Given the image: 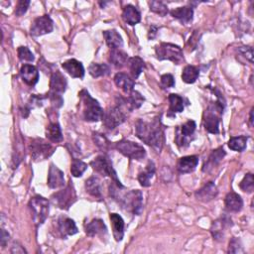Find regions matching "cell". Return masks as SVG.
<instances>
[{
    "label": "cell",
    "mask_w": 254,
    "mask_h": 254,
    "mask_svg": "<svg viewBox=\"0 0 254 254\" xmlns=\"http://www.w3.org/2000/svg\"><path fill=\"white\" fill-rule=\"evenodd\" d=\"M68 82L62 73L56 71L52 73L50 79V92L49 94H55L62 96L67 90Z\"/></svg>",
    "instance_id": "4fadbf2b"
},
{
    "label": "cell",
    "mask_w": 254,
    "mask_h": 254,
    "mask_svg": "<svg viewBox=\"0 0 254 254\" xmlns=\"http://www.w3.org/2000/svg\"><path fill=\"white\" fill-rule=\"evenodd\" d=\"M56 148L42 138H35L30 143L31 157L35 162L43 161L53 155Z\"/></svg>",
    "instance_id": "9c48e42d"
},
{
    "label": "cell",
    "mask_w": 254,
    "mask_h": 254,
    "mask_svg": "<svg viewBox=\"0 0 254 254\" xmlns=\"http://www.w3.org/2000/svg\"><path fill=\"white\" fill-rule=\"evenodd\" d=\"M168 100H169V103H170V107H169V112H170V114L169 115H171V114L175 115L176 113L182 112L184 110L185 106H184L183 98H181L178 95L171 94L170 96H169Z\"/></svg>",
    "instance_id": "d590c367"
},
{
    "label": "cell",
    "mask_w": 254,
    "mask_h": 254,
    "mask_svg": "<svg viewBox=\"0 0 254 254\" xmlns=\"http://www.w3.org/2000/svg\"><path fill=\"white\" fill-rule=\"evenodd\" d=\"M149 7L150 10L162 17L166 16L169 12L167 5H165L163 2L161 1H150L149 2Z\"/></svg>",
    "instance_id": "b9f144b4"
},
{
    "label": "cell",
    "mask_w": 254,
    "mask_h": 254,
    "mask_svg": "<svg viewBox=\"0 0 254 254\" xmlns=\"http://www.w3.org/2000/svg\"><path fill=\"white\" fill-rule=\"evenodd\" d=\"M58 229L63 238L72 236L77 232V227L74 221L69 218H60L58 219Z\"/></svg>",
    "instance_id": "44dd1931"
},
{
    "label": "cell",
    "mask_w": 254,
    "mask_h": 254,
    "mask_svg": "<svg viewBox=\"0 0 254 254\" xmlns=\"http://www.w3.org/2000/svg\"><path fill=\"white\" fill-rule=\"evenodd\" d=\"M161 86L164 89L173 88L175 86V79L171 73H165L161 76Z\"/></svg>",
    "instance_id": "bcb514c9"
},
{
    "label": "cell",
    "mask_w": 254,
    "mask_h": 254,
    "mask_svg": "<svg viewBox=\"0 0 254 254\" xmlns=\"http://www.w3.org/2000/svg\"><path fill=\"white\" fill-rule=\"evenodd\" d=\"M156 57L160 61L168 60L176 65H180L184 62L183 51L179 46L170 43H161L155 48Z\"/></svg>",
    "instance_id": "5b68a950"
},
{
    "label": "cell",
    "mask_w": 254,
    "mask_h": 254,
    "mask_svg": "<svg viewBox=\"0 0 254 254\" xmlns=\"http://www.w3.org/2000/svg\"><path fill=\"white\" fill-rule=\"evenodd\" d=\"M171 15L179 20L182 24H189L194 17V9L192 6L178 7L171 11Z\"/></svg>",
    "instance_id": "4316f807"
},
{
    "label": "cell",
    "mask_w": 254,
    "mask_h": 254,
    "mask_svg": "<svg viewBox=\"0 0 254 254\" xmlns=\"http://www.w3.org/2000/svg\"><path fill=\"white\" fill-rule=\"evenodd\" d=\"M240 189L245 192V193H252L254 190V180H253V175L251 173H248L244 176L243 180L239 184Z\"/></svg>",
    "instance_id": "7bdbcfd3"
},
{
    "label": "cell",
    "mask_w": 254,
    "mask_h": 254,
    "mask_svg": "<svg viewBox=\"0 0 254 254\" xmlns=\"http://www.w3.org/2000/svg\"><path fill=\"white\" fill-rule=\"evenodd\" d=\"M63 69L73 78H82L84 75V68L80 62L71 59L62 64Z\"/></svg>",
    "instance_id": "d6986e66"
},
{
    "label": "cell",
    "mask_w": 254,
    "mask_h": 254,
    "mask_svg": "<svg viewBox=\"0 0 254 254\" xmlns=\"http://www.w3.org/2000/svg\"><path fill=\"white\" fill-rule=\"evenodd\" d=\"M114 82L116 86L121 89L125 94H130L131 92H133V88L135 81L134 79L128 75L127 73H117L114 76Z\"/></svg>",
    "instance_id": "603a6c76"
},
{
    "label": "cell",
    "mask_w": 254,
    "mask_h": 254,
    "mask_svg": "<svg viewBox=\"0 0 254 254\" xmlns=\"http://www.w3.org/2000/svg\"><path fill=\"white\" fill-rule=\"evenodd\" d=\"M128 59V55L119 49H112L109 53V62L117 69L124 67Z\"/></svg>",
    "instance_id": "1f68e13d"
},
{
    "label": "cell",
    "mask_w": 254,
    "mask_h": 254,
    "mask_svg": "<svg viewBox=\"0 0 254 254\" xmlns=\"http://www.w3.org/2000/svg\"><path fill=\"white\" fill-rule=\"evenodd\" d=\"M238 53L242 55L250 63H253V49L250 46H243L238 48Z\"/></svg>",
    "instance_id": "681fc988"
},
{
    "label": "cell",
    "mask_w": 254,
    "mask_h": 254,
    "mask_svg": "<svg viewBox=\"0 0 254 254\" xmlns=\"http://www.w3.org/2000/svg\"><path fill=\"white\" fill-rule=\"evenodd\" d=\"M218 191L216 184L214 182H209L200 190H198L195 196L197 200L203 203H209L213 201L218 196Z\"/></svg>",
    "instance_id": "e0dca14e"
},
{
    "label": "cell",
    "mask_w": 254,
    "mask_h": 254,
    "mask_svg": "<svg viewBox=\"0 0 254 254\" xmlns=\"http://www.w3.org/2000/svg\"><path fill=\"white\" fill-rule=\"evenodd\" d=\"M114 148L122 155L132 160H142L146 156V151L143 146L126 139L116 142L114 144Z\"/></svg>",
    "instance_id": "ba28073f"
},
{
    "label": "cell",
    "mask_w": 254,
    "mask_h": 254,
    "mask_svg": "<svg viewBox=\"0 0 254 254\" xmlns=\"http://www.w3.org/2000/svg\"><path fill=\"white\" fill-rule=\"evenodd\" d=\"M11 253H26V250L18 243H14L11 249Z\"/></svg>",
    "instance_id": "816d5d0a"
},
{
    "label": "cell",
    "mask_w": 254,
    "mask_h": 254,
    "mask_svg": "<svg viewBox=\"0 0 254 254\" xmlns=\"http://www.w3.org/2000/svg\"><path fill=\"white\" fill-rule=\"evenodd\" d=\"M126 119V114L122 110L121 107L115 106L108 109L104 112L103 120L104 124L108 129H115L117 126L122 124Z\"/></svg>",
    "instance_id": "8fae6325"
},
{
    "label": "cell",
    "mask_w": 254,
    "mask_h": 254,
    "mask_svg": "<svg viewBox=\"0 0 254 254\" xmlns=\"http://www.w3.org/2000/svg\"><path fill=\"white\" fill-rule=\"evenodd\" d=\"M122 188L123 187H120L113 182V184L109 187L110 196L114 200H117L123 209L132 213L133 215L140 216L143 211L142 193L139 190H132L125 194H121L120 189Z\"/></svg>",
    "instance_id": "7a4b0ae2"
},
{
    "label": "cell",
    "mask_w": 254,
    "mask_h": 254,
    "mask_svg": "<svg viewBox=\"0 0 254 254\" xmlns=\"http://www.w3.org/2000/svg\"><path fill=\"white\" fill-rule=\"evenodd\" d=\"M93 139L95 141V144L103 151L107 152L108 150H109V148L111 147L110 142L108 140V138L101 133H94L93 134Z\"/></svg>",
    "instance_id": "60d3db41"
},
{
    "label": "cell",
    "mask_w": 254,
    "mask_h": 254,
    "mask_svg": "<svg viewBox=\"0 0 254 254\" xmlns=\"http://www.w3.org/2000/svg\"><path fill=\"white\" fill-rule=\"evenodd\" d=\"M224 156H225V151L222 147H219V148L214 150L211 153L208 161L205 163V165L203 167V172L212 171L215 167H217L221 162V160L223 159Z\"/></svg>",
    "instance_id": "d4e9b609"
},
{
    "label": "cell",
    "mask_w": 254,
    "mask_h": 254,
    "mask_svg": "<svg viewBox=\"0 0 254 254\" xmlns=\"http://www.w3.org/2000/svg\"><path fill=\"white\" fill-rule=\"evenodd\" d=\"M239 252H243V249H242V246H241V242H240L239 239L233 237L229 241L228 253H239Z\"/></svg>",
    "instance_id": "c3c4849f"
},
{
    "label": "cell",
    "mask_w": 254,
    "mask_h": 254,
    "mask_svg": "<svg viewBox=\"0 0 254 254\" xmlns=\"http://www.w3.org/2000/svg\"><path fill=\"white\" fill-rule=\"evenodd\" d=\"M249 124L250 126L253 125V108L250 110V117H249Z\"/></svg>",
    "instance_id": "db71d44e"
},
{
    "label": "cell",
    "mask_w": 254,
    "mask_h": 254,
    "mask_svg": "<svg viewBox=\"0 0 254 254\" xmlns=\"http://www.w3.org/2000/svg\"><path fill=\"white\" fill-rule=\"evenodd\" d=\"M224 206L227 212L238 213L241 211L243 207V201L238 194L234 192H230L226 195L224 199Z\"/></svg>",
    "instance_id": "cb8c5ba5"
},
{
    "label": "cell",
    "mask_w": 254,
    "mask_h": 254,
    "mask_svg": "<svg viewBox=\"0 0 254 254\" xmlns=\"http://www.w3.org/2000/svg\"><path fill=\"white\" fill-rule=\"evenodd\" d=\"M87 169H88L87 163H84L78 159H73L71 165V173L73 177L78 178L82 176V174L86 172Z\"/></svg>",
    "instance_id": "f35d334b"
},
{
    "label": "cell",
    "mask_w": 254,
    "mask_h": 254,
    "mask_svg": "<svg viewBox=\"0 0 254 254\" xmlns=\"http://www.w3.org/2000/svg\"><path fill=\"white\" fill-rule=\"evenodd\" d=\"M91 166L93 167V169L98 174H100L104 177H110L116 185L123 187L117 178L116 172L114 170L110 159L107 155H100L97 158H95L91 162Z\"/></svg>",
    "instance_id": "8992f818"
},
{
    "label": "cell",
    "mask_w": 254,
    "mask_h": 254,
    "mask_svg": "<svg viewBox=\"0 0 254 254\" xmlns=\"http://www.w3.org/2000/svg\"><path fill=\"white\" fill-rule=\"evenodd\" d=\"M127 66L129 67V70H130L133 79H136L140 75V73L143 72V70L145 69V63L139 57L129 58L128 62H127Z\"/></svg>",
    "instance_id": "d6a6232c"
},
{
    "label": "cell",
    "mask_w": 254,
    "mask_h": 254,
    "mask_svg": "<svg viewBox=\"0 0 254 254\" xmlns=\"http://www.w3.org/2000/svg\"><path fill=\"white\" fill-rule=\"evenodd\" d=\"M144 98L141 96L140 93L133 91L131 92L127 98H119V102L117 103V106L119 107H124L128 110H134L139 109L143 103H144Z\"/></svg>",
    "instance_id": "5bb4252c"
},
{
    "label": "cell",
    "mask_w": 254,
    "mask_h": 254,
    "mask_svg": "<svg viewBox=\"0 0 254 254\" xmlns=\"http://www.w3.org/2000/svg\"><path fill=\"white\" fill-rule=\"evenodd\" d=\"M20 75L23 81L30 87H34L39 80V72L33 65H24L20 70Z\"/></svg>",
    "instance_id": "ffe728a7"
},
{
    "label": "cell",
    "mask_w": 254,
    "mask_h": 254,
    "mask_svg": "<svg viewBox=\"0 0 254 254\" xmlns=\"http://www.w3.org/2000/svg\"><path fill=\"white\" fill-rule=\"evenodd\" d=\"M158 30V28L156 27V26H151V28H150V31H149V35L152 33V35L149 37V39H153L154 37H155V35H156V31Z\"/></svg>",
    "instance_id": "f5cc1de1"
},
{
    "label": "cell",
    "mask_w": 254,
    "mask_h": 254,
    "mask_svg": "<svg viewBox=\"0 0 254 254\" xmlns=\"http://www.w3.org/2000/svg\"><path fill=\"white\" fill-rule=\"evenodd\" d=\"M199 164V157L192 155L182 157L177 164V169L181 174H189L196 170V168Z\"/></svg>",
    "instance_id": "ac0fdd59"
},
{
    "label": "cell",
    "mask_w": 254,
    "mask_h": 254,
    "mask_svg": "<svg viewBox=\"0 0 254 254\" xmlns=\"http://www.w3.org/2000/svg\"><path fill=\"white\" fill-rule=\"evenodd\" d=\"M51 200L54 205L62 210H69L76 201V194L72 184H69L65 189L52 195Z\"/></svg>",
    "instance_id": "30bf717a"
},
{
    "label": "cell",
    "mask_w": 254,
    "mask_h": 254,
    "mask_svg": "<svg viewBox=\"0 0 254 254\" xmlns=\"http://www.w3.org/2000/svg\"><path fill=\"white\" fill-rule=\"evenodd\" d=\"M17 53H18V57L21 61H25V62H33L34 61V55L33 53L29 50V48L27 47H24V46H21L18 48L17 50Z\"/></svg>",
    "instance_id": "ee69618b"
},
{
    "label": "cell",
    "mask_w": 254,
    "mask_h": 254,
    "mask_svg": "<svg viewBox=\"0 0 254 254\" xmlns=\"http://www.w3.org/2000/svg\"><path fill=\"white\" fill-rule=\"evenodd\" d=\"M86 233L91 236H104L108 233V228L104 222V220L100 218H96L92 220L88 225L86 226Z\"/></svg>",
    "instance_id": "484cf974"
},
{
    "label": "cell",
    "mask_w": 254,
    "mask_h": 254,
    "mask_svg": "<svg viewBox=\"0 0 254 254\" xmlns=\"http://www.w3.org/2000/svg\"><path fill=\"white\" fill-rule=\"evenodd\" d=\"M231 225H232L231 219H229L228 218H225V217L214 221L212 224V227H211V232H212L214 238L216 240L223 239L224 230Z\"/></svg>",
    "instance_id": "7402d4cb"
},
{
    "label": "cell",
    "mask_w": 254,
    "mask_h": 254,
    "mask_svg": "<svg viewBox=\"0 0 254 254\" xmlns=\"http://www.w3.org/2000/svg\"><path fill=\"white\" fill-rule=\"evenodd\" d=\"M196 127H197L196 122L194 120H189L185 124H183V126L181 128H178L177 129V138H176L177 143L179 145L181 144L183 146L189 145L190 141L187 138L191 137L194 134Z\"/></svg>",
    "instance_id": "9a60e30c"
},
{
    "label": "cell",
    "mask_w": 254,
    "mask_h": 254,
    "mask_svg": "<svg viewBox=\"0 0 254 254\" xmlns=\"http://www.w3.org/2000/svg\"><path fill=\"white\" fill-rule=\"evenodd\" d=\"M218 100L215 103L210 104L204 113V125L208 132L212 134L219 133V122L220 116L223 113L224 105L219 96Z\"/></svg>",
    "instance_id": "3957f363"
},
{
    "label": "cell",
    "mask_w": 254,
    "mask_h": 254,
    "mask_svg": "<svg viewBox=\"0 0 254 254\" xmlns=\"http://www.w3.org/2000/svg\"><path fill=\"white\" fill-rule=\"evenodd\" d=\"M78 96L82 103V115L84 120L97 122L103 119L105 111L97 100L92 98L86 90H82Z\"/></svg>",
    "instance_id": "277c9868"
},
{
    "label": "cell",
    "mask_w": 254,
    "mask_h": 254,
    "mask_svg": "<svg viewBox=\"0 0 254 254\" xmlns=\"http://www.w3.org/2000/svg\"><path fill=\"white\" fill-rule=\"evenodd\" d=\"M89 73L93 77H100L109 74L110 69L107 64L93 63L89 68Z\"/></svg>",
    "instance_id": "74e56055"
},
{
    "label": "cell",
    "mask_w": 254,
    "mask_h": 254,
    "mask_svg": "<svg viewBox=\"0 0 254 254\" xmlns=\"http://www.w3.org/2000/svg\"><path fill=\"white\" fill-rule=\"evenodd\" d=\"M86 190L91 196H93L97 199H102L103 198L102 182L96 176H92L91 178H89L86 181Z\"/></svg>",
    "instance_id": "f1b7e54d"
},
{
    "label": "cell",
    "mask_w": 254,
    "mask_h": 254,
    "mask_svg": "<svg viewBox=\"0 0 254 254\" xmlns=\"http://www.w3.org/2000/svg\"><path fill=\"white\" fill-rule=\"evenodd\" d=\"M29 5H30L29 0H20V1L17 3L16 9H15L16 16L20 17V16L24 15L26 13V11L28 10Z\"/></svg>",
    "instance_id": "7dc6e473"
},
{
    "label": "cell",
    "mask_w": 254,
    "mask_h": 254,
    "mask_svg": "<svg viewBox=\"0 0 254 254\" xmlns=\"http://www.w3.org/2000/svg\"><path fill=\"white\" fill-rule=\"evenodd\" d=\"M122 18L125 23L134 26L141 21V14L135 6L129 4L123 8Z\"/></svg>",
    "instance_id": "83f0119b"
},
{
    "label": "cell",
    "mask_w": 254,
    "mask_h": 254,
    "mask_svg": "<svg viewBox=\"0 0 254 254\" xmlns=\"http://www.w3.org/2000/svg\"><path fill=\"white\" fill-rule=\"evenodd\" d=\"M135 126L137 137L157 152H160L165 140L164 129L160 117L157 116L151 121L138 119Z\"/></svg>",
    "instance_id": "6da1fadb"
},
{
    "label": "cell",
    "mask_w": 254,
    "mask_h": 254,
    "mask_svg": "<svg viewBox=\"0 0 254 254\" xmlns=\"http://www.w3.org/2000/svg\"><path fill=\"white\" fill-rule=\"evenodd\" d=\"M247 137L246 136H237V137H231L228 141V147L237 152H241L246 148L247 144Z\"/></svg>",
    "instance_id": "ab89813d"
},
{
    "label": "cell",
    "mask_w": 254,
    "mask_h": 254,
    "mask_svg": "<svg viewBox=\"0 0 254 254\" xmlns=\"http://www.w3.org/2000/svg\"><path fill=\"white\" fill-rule=\"evenodd\" d=\"M53 20L49 15H43L36 18L30 28V34L34 37H39L45 34H49L53 31Z\"/></svg>",
    "instance_id": "7c38bea8"
},
{
    "label": "cell",
    "mask_w": 254,
    "mask_h": 254,
    "mask_svg": "<svg viewBox=\"0 0 254 254\" xmlns=\"http://www.w3.org/2000/svg\"><path fill=\"white\" fill-rule=\"evenodd\" d=\"M9 240V234L5 231V229H1V238H0V243H1L2 247H5L7 242Z\"/></svg>",
    "instance_id": "f907efd6"
},
{
    "label": "cell",
    "mask_w": 254,
    "mask_h": 254,
    "mask_svg": "<svg viewBox=\"0 0 254 254\" xmlns=\"http://www.w3.org/2000/svg\"><path fill=\"white\" fill-rule=\"evenodd\" d=\"M155 174V165L153 162H149L146 169L138 175V181L142 187H149L151 185V179Z\"/></svg>",
    "instance_id": "e575fe53"
},
{
    "label": "cell",
    "mask_w": 254,
    "mask_h": 254,
    "mask_svg": "<svg viewBox=\"0 0 254 254\" xmlns=\"http://www.w3.org/2000/svg\"><path fill=\"white\" fill-rule=\"evenodd\" d=\"M48 186L51 189H59L65 186L64 173L54 164L50 165L48 174Z\"/></svg>",
    "instance_id": "2e32d148"
},
{
    "label": "cell",
    "mask_w": 254,
    "mask_h": 254,
    "mask_svg": "<svg viewBox=\"0 0 254 254\" xmlns=\"http://www.w3.org/2000/svg\"><path fill=\"white\" fill-rule=\"evenodd\" d=\"M104 37L108 46L112 49H119L123 45V40L116 30H107L104 32Z\"/></svg>",
    "instance_id": "4dcf8cb0"
},
{
    "label": "cell",
    "mask_w": 254,
    "mask_h": 254,
    "mask_svg": "<svg viewBox=\"0 0 254 254\" xmlns=\"http://www.w3.org/2000/svg\"><path fill=\"white\" fill-rule=\"evenodd\" d=\"M110 221L112 224L113 236L116 241H121L124 235V220L117 214H110Z\"/></svg>",
    "instance_id": "f546056e"
},
{
    "label": "cell",
    "mask_w": 254,
    "mask_h": 254,
    "mask_svg": "<svg viewBox=\"0 0 254 254\" xmlns=\"http://www.w3.org/2000/svg\"><path fill=\"white\" fill-rule=\"evenodd\" d=\"M29 207H30L35 224L37 226L43 224L49 215V211H50L49 201L41 196H35L30 200Z\"/></svg>",
    "instance_id": "52a82bcc"
},
{
    "label": "cell",
    "mask_w": 254,
    "mask_h": 254,
    "mask_svg": "<svg viewBox=\"0 0 254 254\" xmlns=\"http://www.w3.org/2000/svg\"><path fill=\"white\" fill-rule=\"evenodd\" d=\"M47 98L46 97H43V96H37V95H33L31 96L29 102H28V105H27V109L29 110L35 109V108H41L45 102Z\"/></svg>",
    "instance_id": "f6af8a7d"
},
{
    "label": "cell",
    "mask_w": 254,
    "mask_h": 254,
    "mask_svg": "<svg viewBox=\"0 0 254 254\" xmlns=\"http://www.w3.org/2000/svg\"><path fill=\"white\" fill-rule=\"evenodd\" d=\"M46 136L53 143H59L63 141V134L58 122H51L46 128Z\"/></svg>",
    "instance_id": "836d02e7"
},
{
    "label": "cell",
    "mask_w": 254,
    "mask_h": 254,
    "mask_svg": "<svg viewBox=\"0 0 254 254\" xmlns=\"http://www.w3.org/2000/svg\"><path fill=\"white\" fill-rule=\"evenodd\" d=\"M200 75V71L195 66H186L182 73V79L186 83H194Z\"/></svg>",
    "instance_id": "8d00e7d4"
}]
</instances>
